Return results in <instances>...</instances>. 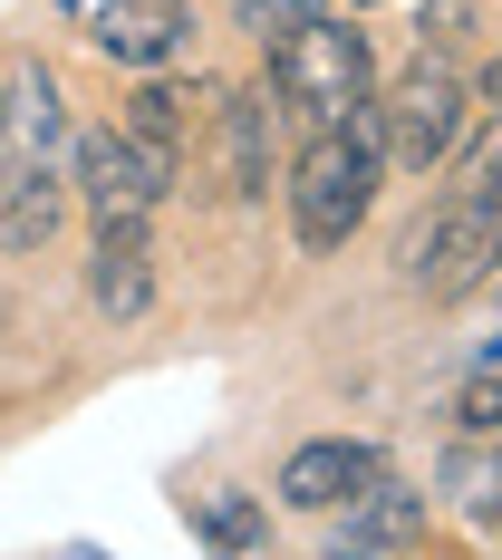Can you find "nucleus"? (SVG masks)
<instances>
[{"label": "nucleus", "instance_id": "1", "mask_svg": "<svg viewBox=\"0 0 502 560\" xmlns=\"http://www.w3.org/2000/svg\"><path fill=\"white\" fill-rule=\"evenodd\" d=\"M377 174H387L377 116L310 126V145H300V165H290V232H300L310 252H348V232L367 223V203H377Z\"/></svg>", "mask_w": 502, "mask_h": 560}, {"label": "nucleus", "instance_id": "2", "mask_svg": "<svg viewBox=\"0 0 502 560\" xmlns=\"http://www.w3.org/2000/svg\"><path fill=\"white\" fill-rule=\"evenodd\" d=\"M271 97L280 107H300L310 126H348V116L377 107V68H367V39L348 30V20H300L290 39L271 49Z\"/></svg>", "mask_w": 502, "mask_h": 560}, {"label": "nucleus", "instance_id": "3", "mask_svg": "<svg viewBox=\"0 0 502 560\" xmlns=\"http://www.w3.org/2000/svg\"><path fill=\"white\" fill-rule=\"evenodd\" d=\"M367 116H377V145H387L396 174H435V165H454V145H464L474 88L454 78L445 58H416V68H406V78H396Z\"/></svg>", "mask_w": 502, "mask_h": 560}, {"label": "nucleus", "instance_id": "4", "mask_svg": "<svg viewBox=\"0 0 502 560\" xmlns=\"http://www.w3.org/2000/svg\"><path fill=\"white\" fill-rule=\"evenodd\" d=\"M493 271H502V184L454 194L445 213L406 242V280H416L425 300H464V290H483Z\"/></svg>", "mask_w": 502, "mask_h": 560}, {"label": "nucleus", "instance_id": "5", "mask_svg": "<svg viewBox=\"0 0 502 560\" xmlns=\"http://www.w3.org/2000/svg\"><path fill=\"white\" fill-rule=\"evenodd\" d=\"M78 194H87L97 223H145V213L174 194V145L136 136V126H97V136H78Z\"/></svg>", "mask_w": 502, "mask_h": 560}, {"label": "nucleus", "instance_id": "6", "mask_svg": "<svg viewBox=\"0 0 502 560\" xmlns=\"http://www.w3.org/2000/svg\"><path fill=\"white\" fill-rule=\"evenodd\" d=\"M87 39L116 68H174L194 49V0H97L87 10Z\"/></svg>", "mask_w": 502, "mask_h": 560}, {"label": "nucleus", "instance_id": "7", "mask_svg": "<svg viewBox=\"0 0 502 560\" xmlns=\"http://www.w3.org/2000/svg\"><path fill=\"white\" fill-rule=\"evenodd\" d=\"M367 483H387V454L377 445H348V435H319L280 464V503L290 512H348Z\"/></svg>", "mask_w": 502, "mask_h": 560}, {"label": "nucleus", "instance_id": "8", "mask_svg": "<svg viewBox=\"0 0 502 560\" xmlns=\"http://www.w3.org/2000/svg\"><path fill=\"white\" fill-rule=\"evenodd\" d=\"M87 300L107 319H145L155 300V252H145V223H97V252H87Z\"/></svg>", "mask_w": 502, "mask_h": 560}, {"label": "nucleus", "instance_id": "9", "mask_svg": "<svg viewBox=\"0 0 502 560\" xmlns=\"http://www.w3.org/2000/svg\"><path fill=\"white\" fill-rule=\"evenodd\" d=\"M213 116H223V88H213V78H155V68H145V88L126 97V126H136V136H155V145L203 136Z\"/></svg>", "mask_w": 502, "mask_h": 560}, {"label": "nucleus", "instance_id": "10", "mask_svg": "<svg viewBox=\"0 0 502 560\" xmlns=\"http://www.w3.org/2000/svg\"><path fill=\"white\" fill-rule=\"evenodd\" d=\"M329 551H425V493H396V483H367L358 503L338 512Z\"/></svg>", "mask_w": 502, "mask_h": 560}, {"label": "nucleus", "instance_id": "11", "mask_svg": "<svg viewBox=\"0 0 502 560\" xmlns=\"http://www.w3.org/2000/svg\"><path fill=\"white\" fill-rule=\"evenodd\" d=\"M68 213V194H58L49 155H20V165L0 174V252H39Z\"/></svg>", "mask_w": 502, "mask_h": 560}, {"label": "nucleus", "instance_id": "12", "mask_svg": "<svg viewBox=\"0 0 502 560\" xmlns=\"http://www.w3.org/2000/svg\"><path fill=\"white\" fill-rule=\"evenodd\" d=\"M435 483L474 512V532H483V541H502V435H464V445L435 464Z\"/></svg>", "mask_w": 502, "mask_h": 560}, {"label": "nucleus", "instance_id": "13", "mask_svg": "<svg viewBox=\"0 0 502 560\" xmlns=\"http://www.w3.org/2000/svg\"><path fill=\"white\" fill-rule=\"evenodd\" d=\"M271 184V88L223 97V194H261Z\"/></svg>", "mask_w": 502, "mask_h": 560}, {"label": "nucleus", "instance_id": "14", "mask_svg": "<svg viewBox=\"0 0 502 560\" xmlns=\"http://www.w3.org/2000/svg\"><path fill=\"white\" fill-rule=\"evenodd\" d=\"M0 116H10V136H20V155H58V136H68V107H58L49 68H20L10 97H0Z\"/></svg>", "mask_w": 502, "mask_h": 560}, {"label": "nucleus", "instance_id": "15", "mask_svg": "<svg viewBox=\"0 0 502 560\" xmlns=\"http://www.w3.org/2000/svg\"><path fill=\"white\" fill-rule=\"evenodd\" d=\"M203 541H223V551H261V541H271V522H261L252 493H213V503H203Z\"/></svg>", "mask_w": 502, "mask_h": 560}, {"label": "nucleus", "instance_id": "16", "mask_svg": "<svg viewBox=\"0 0 502 560\" xmlns=\"http://www.w3.org/2000/svg\"><path fill=\"white\" fill-rule=\"evenodd\" d=\"M454 425H464V435H502V358H483V368L454 387Z\"/></svg>", "mask_w": 502, "mask_h": 560}, {"label": "nucleus", "instance_id": "17", "mask_svg": "<svg viewBox=\"0 0 502 560\" xmlns=\"http://www.w3.org/2000/svg\"><path fill=\"white\" fill-rule=\"evenodd\" d=\"M300 20H319V0H242V30H252L261 49H280Z\"/></svg>", "mask_w": 502, "mask_h": 560}, {"label": "nucleus", "instance_id": "18", "mask_svg": "<svg viewBox=\"0 0 502 560\" xmlns=\"http://www.w3.org/2000/svg\"><path fill=\"white\" fill-rule=\"evenodd\" d=\"M425 39H474V0H425Z\"/></svg>", "mask_w": 502, "mask_h": 560}, {"label": "nucleus", "instance_id": "19", "mask_svg": "<svg viewBox=\"0 0 502 560\" xmlns=\"http://www.w3.org/2000/svg\"><path fill=\"white\" fill-rule=\"evenodd\" d=\"M20 165V136H10V116H0V174Z\"/></svg>", "mask_w": 502, "mask_h": 560}]
</instances>
